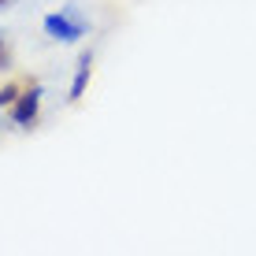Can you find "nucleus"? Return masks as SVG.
I'll return each instance as SVG.
<instances>
[{
	"mask_svg": "<svg viewBox=\"0 0 256 256\" xmlns=\"http://www.w3.org/2000/svg\"><path fill=\"white\" fill-rule=\"evenodd\" d=\"M45 30L52 34V38H60V41H78L86 30H90V19H86V12L78 4H70L64 8L60 15H48L45 19Z\"/></svg>",
	"mask_w": 256,
	"mask_h": 256,
	"instance_id": "nucleus-1",
	"label": "nucleus"
},
{
	"mask_svg": "<svg viewBox=\"0 0 256 256\" xmlns=\"http://www.w3.org/2000/svg\"><path fill=\"white\" fill-rule=\"evenodd\" d=\"M38 100H41V90H30L26 96H19V104H15L12 119L19 122V126H26V122H34V116H38Z\"/></svg>",
	"mask_w": 256,
	"mask_h": 256,
	"instance_id": "nucleus-2",
	"label": "nucleus"
},
{
	"mask_svg": "<svg viewBox=\"0 0 256 256\" xmlns=\"http://www.w3.org/2000/svg\"><path fill=\"white\" fill-rule=\"evenodd\" d=\"M90 67H93L90 56L78 60V74H74V86H70V100H78V96H82V86H86V78H90Z\"/></svg>",
	"mask_w": 256,
	"mask_h": 256,
	"instance_id": "nucleus-3",
	"label": "nucleus"
},
{
	"mask_svg": "<svg viewBox=\"0 0 256 256\" xmlns=\"http://www.w3.org/2000/svg\"><path fill=\"white\" fill-rule=\"evenodd\" d=\"M0 64H4V41H0Z\"/></svg>",
	"mask_w": 256,
	"mask_h": 256,
	"instance_id": "nucleus-4",
	"label": "nucleus"
},
{
	"mask_svg": "<svg viewBox=\"0 0 256 256\" xmlns=\"http://www.w3.org/2000/svg\"><path fill=\"white\" fill-rule=\"evenodd\" d=\"M0 4H4V0H0Z\"/></svg>",
	"mask_w": 256,
	"mask_h": 256,
	"instance_id": "nucleus-5",
	"label": "nucleus"
}]
</instances>
